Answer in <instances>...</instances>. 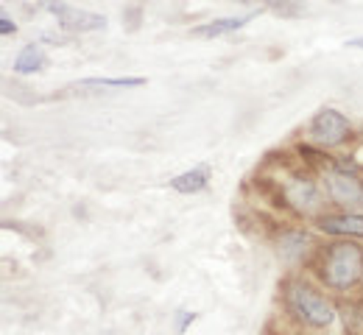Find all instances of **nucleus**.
<instances>
[{
	"label": "nucleus",
	"mask_w": 363,
	"mask_h": 335,
	"mask_svg": "<svg viewBox=\"0 0 363 335\" xmlns=\"http://www.w3.org/2000/svg\"><path fill=\"white\" fill-rule=\"evenodd\" d=\"M347 45H350V48H361L363 50V37H358V40H350Z\"/></svg>",
	"instance_id": "nucleus-14"
},
{
	"label": "nucleus",
	"mask_w": 363,
	"mask_h": 335,
	"mask_svg": "<svg viewBox=\"0 0 363 335\" xmlns=\"http://www.w3.org/2000/svg\"><path fill=\"white\" fill-rule=\"evenodd\" d=\"M285 198L299 210V212H313L318 207V188L313 179L299 176L285 188Z\"/></svg>",
	"instance_id": "nucleus-6"
},
{
	"label": "nucleus",
	"mask_w": 363,
	"mask_h": 335,
	"mask_svg": "<svg viewBox=\"0 0 363 335\" xmlns=\"http://www.w3.org/2000/svg\"><path fill=\"white\" fill-rule=\"evenodd\" d=\"M84 87H143L145 84V79H87V81H82Z\"/></svg>",
	"instance_id": "nucleus-12"
},
{
	"label": "nucleus",
	"mask_w": 363,
	"mask_h": 335,
	"mask_svg": "<svg viewBox=\"0 0 363 335\" xmlns=\"http://www.w3.org/2000/svg\"><path fill=\"white\" fill-rule=\"evenodd\" d=\"M324 185H327V193L335 204H358L363 198V188L361 182L347 174V171H338V168H330L324 174Z\"/></svg>",
	"instance_id": "nucleus-5"
},
{
	"label": "nucleus",
	"mask_w": 363,
	"mask_h": 335,
	"mask_svg": "<svg viewBox=\"0 0 363 335\" xmlns=\"http://www.w3.org/2000/svg\"><path fill=\"white\" fill-rule=\"evenodd\" d=\"M45 64H48V59L40 45H26V48L17 53V59H14V70H17V73H37V70H43Z\"/></svg>",
	"instance_id": "nucleus-11"
},
{
	"label": "nucleus",
	"mask_w": 363,
	"mask_h": 335,
	"mask_svg": "<svg viewBox=\"0 0 363 335\" xmlns=\"http://www.w3.org/2000/svg\"><path fill=\"white\" fill-rule=\"evenodd\" d=\"M255 14H243V17H224V20H213L204 23L199 28H193V37H221V34H232L238 28H243Z\"/></svg>",
	"instance_id": "nucleus-8"
},
{
	"label": "nucleus",
	"mask_w": 363,
	"mask_h": 335,
	"mask_svg": "<svg viewBox=\"0 0 363 335\" xmlns=\"http://www.w3.org/2000/svg\"><path fill=\"white\" fill-rule=\"evenodd\" d=\"M321 277L324 283L335 290H347L363 277V249L355 243H335L330 246V251L324 254V266H321Z\"/></svg>",
	"instance_id": "nucleus-1"
},
{
	"label": "nucleus",
	"mask_w": 363,
	"mask_h": 335,
	"mask_svg": "<svg viewBox=\"0 0 363 335\" xmlns=\"http://www.w3.org/2000/svg\"><path fill=\"white\" fill-rule=\"evenodd\" d=\"M288 305L311 327H330L335 322L333 305L318 290H313V288L305 285V283H294L291 285V290H288Z\"/></svg>",
	"instance_id": "nucleus-2"
},
{
	"label": "nucleus",
	"mask_w": 363,
	"mask_h": 335,
	"mask_svg": "<svg viewBox=\"0 0 363 335\" xmlns=\"http://www.w3.org/2000/svg\"><path fill=\"white\" fill-rule=\"evenodd\" d=\"M48 11L59 20L62 28H70V31H101V28H106V17L87 11V8H76V6H67V3H48Z\"/></svg>",
	"instance_id": "nucleus-4"
},
{
	"label": "nucleus",
	"mask_w": 363,
	"mask_h": 335,
	"mask_svg": "<svg viewBox=\"0 0 363 335\" xmlns=\"http://www.w3.org/2000/svg\"><path fill=\"white\" fill-rule=\"evenodd\" d=\"M0 31H3V37H9V34H14V31H17V25L3 14V17H0Z\"/></svg>",
	"instance_id": "nucleus-13"
},
{
	"label": "nucleus",
	"mask_w": 363,
	"mask_h": 335,
	"mask_svg": "<svg viewBox=\"0 0 363 335\" xmlns=\"http://www.w3.org/2000/svg\"><path fill=\"white\" fill-rule=\"evenodd\" d=\"M207 182H210V168L207 165H199L193 171L179 174L177 179H171V188L177 193H199L207 188Z\"/></svg>",
	"instance_id": "nucleus-9"
},
{
	"label": "nucleus",
	"mask_w": 363,
	"mask_h": 335,
	"mask_svg": "<svg viewBox=\"0 0 363 335\" xmlns=\"http://www.w3.org/2000/svg\"><path fill=\"white\" fill-rule=\"evenodd\" d=\"M311 246V235L308 232H299V229H291V232H282L279 238V254L285 260H299Z\"/></svg>",
	"instance_id": "nucleus-10"
},
{
	"label": "nucleus",
	"mask_w": 363,
	"mask_h": 335,
	"mask_svg": "<svg viewBox=\"0 0 363 335\" xmlns=\"http://www.w3.org/2000/svg\"><path fill=\"white\" fill-rule=\"evenodd\" d=\"M350 135H352V126L338 109H321L311 123V137L324 148H335V145L347 143Z\"/></svg>",
	"instance_id": "nucleus-3"
},
{
	"label": "nucleus",
	"mask_w": 363,
	"mask_h": 335,
	"mask_svg": "<svg viewBox=\"0 0 363 335\" xmlns=\"http://www.w3.org/2000/svg\"><path fill=\"white\" fill-rule=\"evenodd\" d=\"M318 229L327 235H350V238H363V215H324L318 221Z\"/></svg>",
	"instance_id": "nucleus-7"
}]
</instances>
